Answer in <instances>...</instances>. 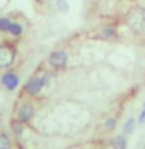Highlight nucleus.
<instances>
[{
	"instance_id": "6e6552de",
	"label": "nucleus",
	"mask_w": 145,
	"mask_h": 149,
	"mask_svg": "<svg viewBox=\"0 0 145 149\" xmlns=\"http://www.w3.org/2000/svg\"><path fill=\"white\" fill-rule=\"evenodd\" d=\"M8 31L11 33L13 36H20L22 31H23V28H22V25H19V23H14V22H13L11 25H9Z\"/></svg>"
},
{
	"instance_id": "ddd939ff",
	"label": "nucleus",
	"mask_w": 145,
	"mask_h": 149,
	"mask_svg": "<svg viewBox=\"0 0 145 149\" xmlns=\"http://www.w3.org/2000/svg\"><path fill=\"white\" fill-rule=\"evenodd\" d=\"M133 126H134V120H128V121H126V124H125V132L126 134L131 132V130H133Z\"/></svg>"
},
{
	"instance_id": "9b49d317",
	"label": "nucleus",
	"mask_w": 145,
	"mask_h": 149,
	"mask_svg": "<svg viewBox=\"0 0 145 149\" xmlns=\"http://www.w3.org/2000/svg\"><path fill=\"white\" fill-rule=\"evenodd\" d=\"M101 37H105V39H111V37H114L115 36V33H114V30L112 28H105V30L101 31V34H100Z\"/></svg>"
},
{
	"instance_id": "1a4fd4ad",
	"label": "nucleus",
	"mask_w": 145,
	"mask_h": 149,
	"mask_svg": "<svg viewBox=\"0 0 145 149\" xmlns=\"http://www.w3.org/2000/svg\"><path fill=\"white\" fill-rule=\"evenodd\" d=\"M11 143H9L8 137L5 134H0V149H9Z\"/></svg>"
},
{
	"instance_id": "39448f33",
	"label": "nucleus",
	"mask_w": 145,
	"mask_h": 149,
	"mask_svg": "<svg viewBox=\"0 0 145 149\" xmlns=\"http://www.w3.org/2000/svg\"><path fill=\"white\" fill-rule=\"evenodd\" d=\"M2 84L8 90H14L19 86V78L16 73H5L2 76Z\"/></svg>"
},
{
	"instance_id": "0eeeda50",
	"label": "nucleus",
	"mask_w": 145,
	"mask_h": 149,
	"mask_svg": "<svg viewBox=\"0 0 145 149\" xmlns=\"http://www.w3.org/2000/svg\"><path fill=\"white\" fill-rule=\"evenodd\" d=\"M112 148H114V149H126V140H125V137L112 138Z\"/></svg>"
},
{
	"instance_id": "2eb2a0df",
	"label": "nucleus",
	"mask_w": 145,
	"mask_h": 149,
	"mask_svg": "<svg viewBox=\"0 0 145 149\" xmlns=\"http://www.w3.org/2000/svg\"><path fill=\"white\" fill-rule=\"evenodd\" d=\"M114 126H115V121L114 120H108L106 121V127L108 129H114Z\"/></svg>"
},
{
	"instance_id": "423d86ee",
	"label": "nucleus",
	"mask_w": 145,
	"mask_h": 149,
	"mask_svg": "<svg viewBox=\"0 0 145 149\" xmlns=\"http://www.w3.org/2000/svg\"><path fill=\"white\" fill-rule=\"evenodd\" d=\"M33 113H34V109L31 107V104H22L20 107H19V112H17L19 121L25 123V121H28L33 116Z\"/></svg>"
},
{
	"instance_id": "4468645a",
	"label": "nucleus",
	"mask_w": 145,
	"mask_h": 149,
	"mask_svg": "<svg viewBox=\"0 0 145 149\" xmlns=\"http://www.w3.org/2000/svg\"><path fill=\"white\" fill-rule=\"evenodd\" d=\"M56 3H58V8H59V9H64V11L67 9V5H65V0H58Z\"/></svg>"
},
{
	"instance_id": "f03ea898",
	"label": "nucleus",
	"mask_w": 145,
	"mask_h": 149,
	"mask_svg": "<svg viewBox=\"0 0 145 149\" xmlns=\"http://www.w3.org/2000/svg\"><path fill=\"white\" fill-rule=\"evenodd\" d=\"M50 74H45L44 78H39V76H33L30 81L27 82V86H25V90L30 93V95H37L41 90H42V87L47 86V84L50 82Z\"/></svg>"
},
{
	"instance_id": "dca6fc26",
	"label": "nucleus",
	"mask_w": 145,
	"mask_h": 149,
	"mask_svg": "<svg viewBox=\"0 0 145 149\" xmlns=\"http://www.w3.org/2000/svg\"><path fill=\"white\" fill-rule=\"evenodd\" d=\"M139 121H140V123H144V121H145V107H144L142 113H140V116H139Z\"/></svg>"
},
{
	"instance_id": "20e7f679",
	"label": "nucleus",
	"mask_w": 145,
	"mask_h": 149,
	"mask_svg": "<svg viewBox=\"0 0 145 149\" xmlns=\"http://www.w3.org/2000/svg\"><path fill=\"white\" fill-rule=\"evenodd\" d=\"M49 64L55 68H64L67 64V54L65 51H53L49 56Z\"/></svg>"
},
{
	"instance_id": "f8f14e48",
	"label": "nucleus",
	"mask_w": 145,
	"mask_h": 149,
	"mask_svg": "<svg viewBox=\"0 0 145 149\" xmlns=\"http://www.w3.org/2000/svg\"><path fill=\"white\" fill-rule=\"evenodd\" d=\"M22 121H14L13 123V129H14V132H16L17 135H20L22 134Z\"/></svg>"
},
{
	"instance_id": "9d476101",
	"label": "nucleus",
	"mask_w": 145,
	"mask_h": 149,
	"mask_svg": "<svg viewBox=\"0 0 145 149\" xmlns=\"http://www.w3.org/2000/svg\"><path fill=\"white\" fill-rule=\"evenodd\" d=\"M9 25H11V20H9V19H6V17L0 19V31H8Z\"/></svg>"
},
{
	"instance_id": "7ed1b4c3",
	"label": "nucleus",
	"mask_w": 145,
	"mask_h": 149,
	"mask_svg": "<svg viewBox=\"0 0 145 149\" xmlns=\"http://www.w3.org/2000/svg\"><path fill=\"white\" fill-rule=\"evenodd\" d=\"M16 58V51L9 45H0V68L11 67Z\"/></svg>"
},
{
	"instance_id": "f257e3e1",
	"label": "nucleus",
	"mask_w": 145,
	"mask_h": 149,
	"mask_svg": "<svg viewBox=\"0 0 145 149\" xmlns=\"http://www.w3.org/2000/svg\"><path fill=\"white\" fill-rule=\"evenodd\" d=\"M126 25L134 33H145V8H133L126 16Z\"/></svg>"
}]
</instances>
